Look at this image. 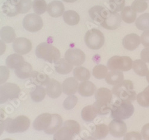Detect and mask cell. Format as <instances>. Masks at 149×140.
Returning a JSON list of instances; mask_svg holds the SVG:
<instances>
[{"label":"cell","mask_w":149,"mask_h":140,"mask_svg":"<svg viewBox=\"0 0 149 140\" xmlns=\"http://www.w3.org/2000/svg\"><path fill=\"white\" fill-rule=\"evenodd\" d=\"M140 40L143 45L146 48H149V29L144 31L141 35Z\"/></svg>","instance_id":"cell-47"},{"label":"cell","mask_w":149,"mask_h":140,"mask_svg":"<svg viewBox=\"0 0 149 140\" xmlns=\"http://www.w3.org/2000/svg\"><path fill=\"white\" fill-rule=\"evenodd\" d=\"M16 33L13 28L4 26L0 30V38L6 43H11L16 39Z\"/></svg>","instance_id":"cell-27"},{"label":"cell","mask_w":149,"mask_h":140,"mask_svg":"<svg viewBox=\"0 0 149 140\" xmlns=\"http://www.w3.org/2000/svg\"><path fill=\"white\" fill-rule=\"evenodd\" d=\"M30 78L32 83L35 85L47 86L50 81V79L47 75L37 71H33Z\"/></svg>","instance_id":"cell-22"},{"label":"cell","mask_w":149,"mask_h":140,"mask_svg":"<svg viewBox=\"0 0 149 140\" xmlns=\"http://www.w3.org/2000/svg\"><path fill=\"white\" fill-rule=\"evenodd\" d=\"M10 76V71L8 67L0 66V85L5 84Z\"/></svg>","instance_id":"cell-45"},{"label":"cell","mask_w":149,"mask_h":140,"mask_svg":"<svg viewBox=\"0 0 149 140\" xmlns=\"http://www.w3.org/2000/svg\"><path fill=\"white\" fill-rule=\"evenodd\" d=\"M147 3L142 0H135L131 4V8L136 13L144 12L147 8Z\"/></svg>","instance_id":"cell-42"},{"label":"cell","mask_w":149,"mask_h":140,"mask_svg":"<svg viewBox=\"0 0 149 140\" xmlns=\"http://www.w3.org/2000/svg\"><path fill=\"white\" fill-rule=\"evenodd\" d=\"M46 93L52 98L59 97L62 93V86L57 80L52 79L46 86Z\"/></svg>","instance_id":"cell-17"},{"label":"cell","mask_w":149,"mask_h":140,"mask_svg":"<svg viewBox=\"0 0 149 140\" xmlns=\"http://www.w3.org/2000/svg\"><path fill=\"white\" fill-rule=\"evenodd\" d=\"M63 20L70 26H74L78 24L80 20L79 15L73 10H68L63 13Z\"/></svg>","instance_id":"cell-31"},{"label":"cell","mask_w":149,"mask_h":140,"mask_svg":"<svg viewBox=\"0 0 149 140\" xmlns=\"http://www.w3.org/2000/svg\"><path fill=\"white\" fill-rule=\"evenodd\" d=\"M32 7L34 12L39 15L44 13L47 10V5L45 0H33Z\"/></svg>","instance_id":"cell-39"},{"label":"cell","mask_w":149,"mask_h":140,"mask_svg":"<svg viewBox=\"0 0 149 140\" xmlns=\"http://www.w3.org/2000/svg\"><path fill=\"white\" fill-rule=\"evenodd\" d=\"M63 125L68 126L69 128L73 132V133L75 135L79 134L81 128H80V125L78 123V122L73 120H69L65 122Z\"/></svg>","instance_id":"cell-44"},{"label":"cell","mask_w":149,"mask_h":140,"mask_svg":"<svg viewBox=\"0 0 149 140\" xmlns=\"http://www.w3.org/2000/svg\"><path fill=\"white\" fill-rule=\"evenodd\" d=\"M52 119V114L45 113L40 114L33 122V127L36 131H45L48 128Z\"/></svg>","instance_id":"cell-13"},{"label":"cell","mask_w":149,"mask_h":140,"mask_svg":"<svg viewBox=\"0 0 149 140\" xmlns=\"http://www.w3.org/2000/svg\"><path fill=\"white\" fill-rule=\"evenodd\" d=\"M74 136L75 135L69 127L63 125V127L54 134L53 140H73Z\"/></svg>","instance_id":"cell-21"},{"label":"cell","mask_w":149,"mask_h":140,"mask_svg":"<svg viewBox=\"0 0 149 140\" xmlns=\"http://www.w3.org/2000/svg\"><path fill=\"white\" fill-rule=\"evenodd\" d=\"M122 20L127 23H132L135 22L136 17V13L132 10L131 7H125L121 12Z\"/></svg>","instance_id":"cell-32"},{"label":"cell","mask_w":149,"mask_h":140,"mask_svg":"<svg viewBox=\"0 0 149 140\" xmlns=\"http://www.w3.org/2000/svg\"><path fill=\"white\" fill-rule=\"evenodd\" d=\"M32 6L31 0H19L17 10L19 13L24 14L28 13Z\"/></svg>","instance_id":"cell-40"},{"label":"cell","mask_w":149,"mask_h":140,"mask_svg":"<svg viewBox=\"0 0 149 140\" xmlns=\"http://www.w3.org/2000/svg\"><path fill=\"white\" fill-rule=\"evenodd\" d=\"M110 111L111 117L113 119L124 120L132 116L134 112V107L131 102L119 100L111 104Z\"/></svg>","instance_id":"cell-3"},{"label":"cell","mask_w":149,"mask_h":140,"mask_svg":"<svg viewBox=\"0 0 149 140\" xmlns=\"http://www.w3.org/2000/svg\"><path fill=\"white\" fill-rule=\"evenodd\" d=\"M142 1H147V0H142Z\"/></svg>","instance_id":"cell-56"},{"label":"cell","mask_w":149,"mask_h":140,"mask_svg":"<svg viewBox=\"0 0 149 140\" xmlns=\"http://www.w3.org/2000/svg\"><path fill=\"white\" fill-rule=\"evenodd\" d=\"M123 140H142V135L138 132L132 131L124 135Z\"/></svg>","instance_id":"cell-46"},{"label":"cell","mask_w":149,"mask_h":140,"mask_svg":"<svg viewBox=\"0 0 149 140\" xmlns=\"http://www.w3.org/2000/svg\"><path fill=\"white\" fill-rule=\"evenodd\" d=\"M62 91L68 95H73L77 93L79 84L78 80L74 77L66 79L62 84Z\"/></svg>","instance_id":"cell-16"},{"label":"cell","mask_w":149,"mask_h":140,"mask_svg":"<svg viewBox=\"0 0 149 140\" xmlns=\"http://www.w3.org/2000/svg\"><path fill=\"white\" fill-rule=\"evenodd\" d=\"M13 48L16 53L23 55L31 52L32 48V45L28 39L20 37L15 39L13 44Z\"/></svg>","instance_id":"cell-12"},{"label":"cell","mask_w":149,"mask_h":140,"mask_svg":"<svg viewBox=\"0 0 149 140\" xmlns=\"http://www.w3.org/2000/svg\"><path fill=\"white\" fill-rule=\"evenodd\" d=\"M125 0H109V6L112 11L119 12L125 7Z\"/></svg>","instance_id":"cell-43"},{"label":"cell","mask_w":149,"mask_h":140,"mask_svg":"<svg viewBox=\"0 0 149 140\" xmlns=\"http://www.w3.org/2000/svg\"><path fill=\"white\" fill-rule=\"evenodd\" d=\"M140 56L143 61L149 63V48L143 49L141 51Z\"/></svg>","instance_id":"cell-50"},{"label":"cell","mask_w":149,"mask_h":140,"mask_svg":"<svg viewBox=\"0 0 149 140\" xmlns=\"http://www.w3.org/2000/svg\"><path fill=\"white\" fill-rule=\"evenodd\" d=\"M30 125L29 119L25 116H19L15 119L8 118L5 120V130L10 134L23 132L29 129Z\"/></svg>","instance_id":"cell-5"},{"label":"cell","mask_w":149,"mask_h":140,"mask_svg":"<svg viewBox=\"0 0 149 140\" xmlns=\"http://www.w3.org/2000/svg\"><path fill=\"white\" fill-rule=\"evenodd\" d=\"M63 1H65V2H66V3H74V2H75V1H77V0H63Z\"/></svg>","instance_id":"cell-53"},{"label":"cell","mask_w":149,"mask_h":140,"mask_svg":"<svg viewBox=\"0 0 149 140\" xmlns=\"http://www.w3.org/2000/svg\"><path fill=\"white\" fill-rule=\"evenodd\" d=\"M132 60L128 56H115L107 61V68L111 70L127 72L132 68Z\"/></svg>","instance_id":"cell-6"},{"label":"cell","mask_w":149,"mask_h":140,"mask_svg":"<svg viewBox=\"0 0 149 140\" xmlns=\"http://www.w3.org/2000/svg\"><path fill=\"white\" fill-rule=\"evenodd\" d=\"M109 131V127L106 125L104 123L96 125L93 129L92 136L95 139H102L107 136Z\"/></svg>","instance_id":"cell-29"},{"label":"cell","mask_w":149,"mask_h":140,"mask_svg":"<svg viewBox=\"0 0 149 140\" xmlns=\"http://www.w3.org/2000/svg\"><path fill=\"white\" fill-rule=\"evenodd\" d=\"M121 21V16L118 12L109 10L103 7L99 11L94 20V22L98 23L104 28L111 31L118 29Z\"/></svg>","instance_id":"cell-1"},{"label":"cell","mask_w":149,"mask_h":140,"mask_svg":"<svg viewBox=\"0 0 149 140\" xmlns=\"http://www.w3.org/2000/svg\"><path fill=\"white\" fill-rule=\"evenodd\" d=\"M146 79H147V82L149 84V71H148V72H147V73L146 75Z\"/></svg>","instance_id":"cell-54"},{"label":"cell","mask_w":149,"mask_h":140,"mask_svg":"<svg viewBox=\"0 0 149 140\" xmlns=\"http://www.w3.org/2000/svg\"><path fill=\"white\" fill-rule=\"evenodd\" d=\"M111 92L121 100L132 102L136 98V94L134 90V84L130 80L123 81L115 85Z\"/></svg>","instance_id":"cell-2"},{"label":"cell","mask_w":149,"mask_h":140,"mask_svg":"<svg viewBox=\"0 0 149 140\" xmlns=\"http://www.w3.org/2000/svg\"><path fill=\"white\" fill-rule=\"evenodd\" d=\"M124 76L122 71L111 70L105 78L106 82L110 85H116L123 81Z\"/></svg>","instance_id":"cell-25"},{"label":"cell","mask_w":149,"mask_h":140,"mask_svg":"<svg viewBox=\"0 0 149 140\" xmlns=\"http://www.w3.org/2000/svg\"><path fill=\"white\" fill-rule=\"evenodd\" d=\"M81 140H97V139H95L93 137H87L82 138Z\"/></svg>","instance_id":"cell-52"},{"label":"cell","mask_w":149,"mask_h":140,"mask_svg":"<svg viewBox=\"0 0 149 140\" xmlns=\"http://www.w3.org/2000/svg\"><path fill=\"white\" fill-rule=\"evenodd\" d=\"M109 129L110 134L113 137L120 138L127 134V126L123 120L114 119L109 123Z\"/></svg>","instance_id":"cell-11"},{"label":"cell","mask_w":149,"mask_h":140,"mask_svg":"<svg viewBox=\"0 0 149 140\" xmlns=\"http://www.w3.org/2000/svg\"><path fill=\"white\" fill-rule=\"evenodd\" d=\"M24 63V59L21 54H13L8 56L6 60L7 66L12 69H16Z\"/></svg>","instance_id":"cell-24"},{"label":"cell","mask_w":149,"mask_h":140,"mask_svg":"<svg viewBox=\"0 0 149 140\" xmlns=\"http://www.w3.org/2000/svg\"><path fill=\"white\" fill-rule=\"evenodd\" d=\"M36 56L50 63H56L60 59V52L58 48L47 42L40 44L36 48Z\"/></svg>","instance_id":"cell-4"},{"label":"cell","mask_w":149,"mask_h":140,"mask_svg":"<svg viewBox=\"0 0 149 140\" xmlns=\"http://www.w3.org/2000/svg\"><path fill=\"white\" fill-rule=\"evenodd\" d=\"M78 91L82 97H91L96 91V86L91 81H84L79 85Z\"/></svg>","instance_id":"cell-19"},{"label":"cell","mask_w":149,"mask_h":140,"mask_svg":"<svg viewBox=\"0 0 149 140\" xmlns=\"http://www.w3.org/2000/svg\"><path fill=\"white\" fill-rule=\"evenodd\" d=\"M18 2L19 0H7L2 7L4 13L9 17H13L19 14L17 10Z\"/></svg>","instance_id":"cell-20"},{"label":"cell","mask_w":149,"mask_h":140,"mask_svg":"<svg viewBox=\"0 0 149 140\" xmlns=\"http://www.w3.org/2000/svg\"><path fill=\"white\" fill-rule=\"evenodd\" d=\"M95 98L96 102L104 105H111L112 92L106 88H100L95 91Z\"/></svg>","instance_id":"cell-14"},{"label":"cell","mask_w":149,"mask_h":140,"mask_svg":"<svg viewBox=\"0 0 149 140\" xmlns=\"http://www.w3.org/2000/svg\"><path fill=\"white\" fill-rule=\"evenodd\" d=\"M65 59L73 66H79L84 63L85 54L80 49L70 48L66 51Z\"/></svg>","instance_id":"cell-10"},{"label":"cell","mask_w":149,"mask_h":140,"mask_svg":"<svg viewBox=\"0 0 149 140\" xmlns=\"http://www.w3.org/2000/svg\"><path fill=\"white\" fill-rule=\"evenodd\" d=\"M47 12L53 17H58L63 15L65 7L60 1H53L47 6Z\"/></svg>","instance_id":"cell-18"},{"label":"cell","mask_w":149,"mask_h":140,"mask_svg":"<svg viewBox=\"0 0 149 140\" xmlns=\"http://www.w3.org/2000/svg\"><path fill=\"white\" fill-rule=\"evenodd\" d=\"M63 124V119L57 114H52V119L48 128L44 131L46 134L52 135L56 133Z\"/></svg>","instance_id":"cell-23"},{"label":"cell","mask_w":149,"mask_h":140,"mask_svg":"<svg viewBox=\"0 0 149 140\" xmlns=\"http://www.w3.org/2000/svg\"><path fill=\"white\" fill-rule=\"evenodd\" d=\"M141 42L140 36L135 33H131L123 38L122 44L127 50L133 51L137 48Z\"/></svg>","instance_id":"cell-15"},{"label":"cell","mask_w":149,"mask_h":140,"mask_svg":"<svg viewBox=\"0 0 149 140\" xmlns=\"http://www.w3.org/2000/svg\"><path fill=\"white\" fill-rule=\"evenodd\" d=\"M104 36L103 33L97 29L93 28L86 32L85 42L91 49H99L104 44Z\"/></svg>","instance_id":"cell-7"},{"label":"cell","mask_w":149,"mask_h":140,"mask_svg":"<svg viewBox=\"0 0 149 140\" xmlns=\"http://www.w3.org/2000/svg\"><path fill=\"white\" fill-rule=\"evenodd\" d=\"M23 28L31 32H35L41 30L43 26L42 18L36 14H29L23 20Z\"/></svg>","instance_id":"cell-9"},{"label":"cell","mask_w":149,"mask_h":140,"mask_svg":"<svg viewBox=\"0 0 149 140\" xmlns=\"http://www.w3.org/2000/svg\"><path fill=\"white\" fill-rule=\"evenodd\" d=\"M108 73V68L103 65L95 66L93 70V75L98 79H102L106 77Z\"/></svg>","instance_id":"cell-38"},{"label":"cell","mask_w":149,"mask_h":140,"mask_svg":"<svg viewBox=\"0 0 149 140\" xmlns=\"http://www.w3.org/2000/svg\"><path fill=\"white\" fill-rule=\"evenodd\" d=\"M46 90L41 85H36L35 88L31 92V97L35 102H40L42 101L46 95Z\"/></svg>","instance_id":"cell-33"},{"label":"cell","mask_w":149,"mask_h":140,"mask_svg":"<svg viewBox=\"0 0 149 140\" xmlns=\"http://www.w3.org/2000/svg\"><path fill=\"white\" fill-rule=\"evenodd\" d=\"M132 69L134 72L140 76H144L148 72V67L142 60H135L132 63Z\"/></svg>","instance_id":"cell-35"},{"label":"cell","mask_w":149,"mask_h":140,"mask_svg":"<svg viewBox=\"0 0 149 140\" xmlns=\"http://www.w3.org/2000/svg\"><path fill=\"white\" fill-rule=\"evenodd\" d=\"M135 26L141 31L149 29V13L140 15L135 20Z\"/></svg>","instance_id":"cell-36"},{"label":"cell","mask_w":149,"mask_h":140,"mask_svg":"<svg viewBox=\"0 0 149 140\" xmlns=\"http://www.w3.org/2000/svg\"><path fill=\"white\" fill-rule=\"evenodd\" d=\"M97 116V113L93 107V106L91 105L85 107L81 111V117L85 122H92Z\"/></svg>","instance_id":"cell-34"},{"label":"cell","mask_w":149,"mask_h":140,"mask_svg":"<svg viewBox=\"0 0 149 140\" xmlns=\"http://www.w3.org/2000/svg\"><path fill=\"white\" fill-rule=\"evenodd\" d=\"M3 140H13V139H10V138H6V139H3Z\"/></svg>","instance_id":"cell-55"},{"label":"cell","mask_w":149,"mask_h":140,"mask_svg":"<svg viewBox=\"0 0 149 140\" xmlns=\"http://www.w3.org/2000/svg\"><path fill=\"white\" fill-rule=\"evenodd\" d=\"M78 98L77 96L74 95H69L63 101V107L65 109L68 110L73 109L78 103Z\"/></svg>","instance_id":"cell-41"},{"label":"cell","mask_w":149,"mask_h":140,"mask_svg":"<svg viewBox=\"0 0 149 140\" xmlns=\"http://www.w3.org/2000/svg\"><path fill=\"white\" fill-rule=\"evenodd\" d=\"M73 73L74 78H76L78 81L81 82L88 81L91 76L89 70L82 66H79L74 68L73 69Z\"/></svg>","instance_id":"cell-30"},{"label":"cell","mask_w":149,"mask_h":140,"mask_svg":"<svg viewBox=\"0 0 149 140\" xmlns=\"http://www.w3.org/2000/svg\"><path fill=\"white\" fill-rule=\"evenodd\" d=\"M136 100L140 106L143 107H149V85L144 90L136 95Z\"/></svg>","instance_id":"cell-37"},{"label":"cell","mask_w":149,"mask_h":140,"mask_svg":"<svg viewBox=\"0 0 149 140\" xmlns=\"http://www.w3.org/2000/svg\"><path fill=\"white\" fill-rule=\"evenodd\" d=\"M20 93V88L15 84L6 83L0 85V104H4L9 100L17 98Z\"/></svg>","instance_id":"cell-8"},{"label":"cell","mask_w":149,"mask_h":140,"mask_svg":"<svg viewBox=\"0 0 149 140\" xmlns=\"http://www.w3.org/2000/svg\"><path fill=\"white\" fill-rule=\"evenodd\" d=\"M54 64L56 71L61 75L68 74L73 70V65L65 59H60Z\"/></svg>","instance_id":"cell-26"},{"label":"cell","mask_w":149,"mask_h":140,"mask_svg":"<svg viewBox=\"0 0 149 140\" xmlns=\"http://www.w3.org/2000/svg\"><path fill=\"white\" fill-rule=\"evenodd\" d=\"M6 50V45L4 41L0 40V56L3 55Z\"/></svg>","instance_id":"cell-51"},{"label":"cell","mask_w":149,"mask_h":140,"mask_svg":"<svg viewBox=\"0 0 149 140\" xmlns=\"http://www.w3.org/2000/svg\"><path fill=\"white\" fill-rule=\"evenodd\" d=\"M141 134L144 140H149V123H147L143 126Z\"/></svg>","instance_id":"cell-49"},{"label":"cell","mask_w":149,"mask_h":140,"mask_svg":"<svg viewBox=\"0 0 149 140\" xmlns=\"http://www.w3.org/2000/svg\"><path fill=\"white\" fill-rule=\"evenodd\" d=\"M32 72V67L31 65L25 61L21 66L15 70L16 75L18 78L22 79H25L30 78Z\"/></svg>","instance_id":"cell-28"},{"label":"cell","mask_w":149,"mask_h":140,"mask_svg":"<svg viewBox=\"0 0 149 140\" xmlns=\"http://www.w3.org/2000/svg\"><path fill=\"white\" fill-rule=\"evenodd\" d=\"M6 113L3 109H0V136L5 130V119Z\"/></svg>","instance_id":"cell-48"}]
</instances>
